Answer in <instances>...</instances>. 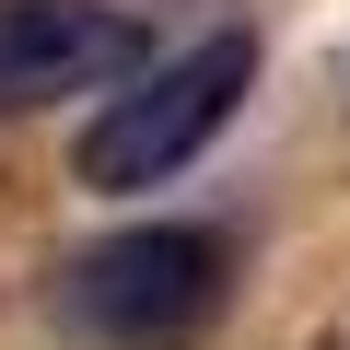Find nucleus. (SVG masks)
Listing matches in <instances>:
<instances>
[{"label": "nucleus", "mask_w": 350, "mask_h": 350, "mask_svg": "<svg viewBox=\"0 0 350 350\" xmlns=\"http://www.w3.org/2000/svg\"><path fill=\"white\" fill-rule=\"evenodd\" d=\"M245 82H257V36H199V47L152 59L140 82H117V94L94 105V129H82V152H70L82 187H94V199H140V187H163V175H187V163L234 129Z\"/></svg>", "instance_id": "nucleus-1"}, {"label": "nucleus", "mask_w": 350, "mask_h": 350, "mask_svg": "<svg viewBox=\"0 0 350 350\" xmlns=\"http://www.w3.org/2000/svg\"><path fill=\"white\" fill-rule=\"evenodd\" d=\"M222 292H234V245L211 222H140L59 269L70 327H94L105 350H187L222 315Z\"/></svg>", "instance_id": "nucleus-2"}, {"label": "nucleus", "mask_w": 350, "mask_h": 350, "mask_svg": "<svg viewBox=\"0 0 350 350\" xmlns=\"http://www.w3.org/2000/svg\"><path fill=\"white\" fill-rule=\"evenodd\" d=\"M140 70H152V36L117 0H0V117H36L59 94H105Z\"/></svg>", "instance_id": "nucleus-3"}]
</instances>
